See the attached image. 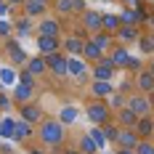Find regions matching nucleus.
<instances>
[{
  "mask_svg": "<svg viewBox=\"0 0 154 154\" xmlns=\"http://www.w3.org/2000/svg\"><path fill=\"white\" fill-rule=\"evenodd\" d=\"M149 75H152V77H154V61H152V64H149Z\"/></svg>",
  "mask_w": 154,
  "mask_h": 154,
  "instance_id": "8fccbe9b",
  "label": "nucleus"
},
{
  "mask_svg": "<svg viewBox=\"0 0 154 154\" xmlns=\"http://www.w3.org/2000/svg\"><path fill=\"white\" fill-rule=\"evenodd\" d=\"M56 16H69V14H82L85 3L82 0H56Z\"/></svg>",
  "mask_w": 154,
  "mask_h": 154,
  "instance_id": "ddd939ff",
  "label": "nucleus"
},
{
  "mask_svg": "<svg viewBox=\"0 0 154 154\" xmlns=\"http://www.w3.org/2000/svg\"><path fill=\"white\" fill-rule=\"evenodd\" d=\"M101 130H104V136H106V143H114V141H117V133H120V125L114 122V120H109L106 125H101Z\"/></svg>",
  "mask_w": 154,
  "mask_h": 154,
  "instance_id": "72a5a7b5",
  "label": "nucleus"
},
{
  "mask_svg": "<svg viewBox=\"0 0 154 154\" xmlns=\"http://www.w3.org/2000/svg\"><path fill=\"white\" fill-rule=\"evenodd\" d=\"M138 141H141V138L136 136V130H133V128H120L114 146H117V149H136V146H138Z\"/></svg>",
  "mask_w": 154,
  "mask_h": 154,
  "instance_id": "9b49d317",
  "label": "nucleus"
},
{
  "mask_svg": "<svg viewBox=\"0 0 154 154\" xmlns=\"http://www.w3.org/2000/svg\"><path fill=\"white\" fill-rule=\"evenodd\" d=\"M152 101H154V93H152Z\"/></svg>",
  "mask_w": 154,
  "mask_h": 154,
  "instance_id": "864d4df0",
  "label": "nucleus"
},
{
  "mask_svg": "<svg viewBox=\"0 0 154 154\" xmlns=\"http://www.w3.org/2000/svg\"><path fill=\"white\" fill-rule=\"evenodd\" d=\"M35 88L32 85H24V82H16V88L11 91V101H16V104H29V101H35Z\"/></svg>",
  "mask_w": 154,
  "mask_h": 154,
  "instance_id": "4468645a",
  "label": "nucleus"
},
{
  "mask_svg": "<svg viewBox=\"0 0 154 154\" xmlns=\"http://www.w3.org/2000/svg\"><path fill=\"white\" fill-rule=\"evenodd\" d=\"M77 149L82 154H98V146H96V141H93L88 133H82V136L77 138Z\"/></svg>",
  "mask_w": 154,
  "mask_h": 154,
  "instance_id": "c85d7f7f",
  "label": "nucleus"
},
{
  "mask_svg": "<svg viewBox=\"0 0 154 154\" xmlns=\"http://www.w3.org/2000/svg\"><path fill=\"white\" fill-rule=\"evenodd\" d=\"M0 3H3V0H0Z\"/></svg>",
  "mask_w": 154,
  "mask_h": 154,
  "instance_id": "5fc2aeb1",
  "label": "nucleus"
},
{
  "mask_svg": "<svg viewBox=\"0 0 154 154\" xmlns=\"http://www.w3.org/2000/svg\"><path fill=\"white\" fill-rule=\"evenodd\" d=\"M0 109H5V112L11 109V96H5V91H3V88H0Z\"/></svg>",
  "mask_w": 154,
  "mask_h": 154,
  "instance_id": "a19ab883",
  "label": "nucleus"
},
{
  "mask_svg": "<svg viewBox=\"0 0 154 154\" xmlns=\"http://www.w3.org/2000/svg\"><path fill=\"white\" fill-rule=\"evenodd\" d=\"M91 75H93V80H104V82H112V80H114V75H117V66L112 64V59H109V56H104V59H98V61L93 64Z\"/></svg>",
  "mask_w": 154,
  "mask_h": 154,
  "instance_id": "39448f33",
  "label": "nucleus"
},
{
  "mask_svg": "<svg viewBox=\"0 0 154 154\" xmlns=\"http://www.w3.org/2000/svg\"><path fill=\"white\" fill-rule=\"evenodd\" d=\"M21 8H24V16H27V19H43L45 11H48V5L40 3V0H27Z\"/></svg>",
  "mask_w": 154,
  "mask_h": 154,
  "instance_id": "412c9836",
  "label": "nucleus"
},
{
  "mask_svg": "<svg viewBox=\"0 0 154 154\" xmlns=\"http://www.w3.org/2000/svg\"><path fill=\"white\" fill-rule=\"evenodd\" d=\"M106 56L112 59V64H114V66H117V72H120V69H125V66H128L130 51H128V45H114V48L106 53Z\"/></svg>",
  "mask_w": 154,
  "mask_h": 154,
  "instance_id": "a211bd4d",
  "label": "nucleus"
},
{
  "mask_svg": "<svg viewBox=\"0 0 154 154\" xmlns=\"http://www.w3.org/2000/svg\"><path fill=\"white\" fill-rule=\"evenodd\" d=\"M152 120H154V106H152Z\"/></svg>",
  "mask_w": 154,
  "mask_h": 154,
  "instance_id": "603ef678",
  "label": "nucleus"
},
{
  "mask_svg": "<svg viewBox=\"0 0 154 154\" xmlns=\"http://www.w3.org/2000/svg\"><path fill=\"white\" fill-rule=\"evenodd\" d=\"M61 154H82V152H80L77 146H64V152H61Z\"/></svg>",
  "mask_w": 154,
  "mask_h": 154,
  "instance_id": "c03bdc74",
  "label": "nucleus"
},
{
  "mask_svg": "<svg viewBox=\"0 0 154 154\" xmlns=\"http://www.w3.org/2000/svg\"><path fill=\"white\" fill-rule=\"evenodd\" d=\"M40 3H45V5H51V0H40Z\"/></svg>",
  "mask_w": 154,
  "mask_h": 154,
  "instance_id": "3c124183",
  "label": "nucleus"
},
{
  "mask_svg": "<svg viewBox=\"0 0 154 154\" xmlns=\"http://www.w3.org/2000/svg\"><path fill=\"white\" fill-rule=\"evenodd\" d=\"M114 154H136V149H117Z\"/></svg>",
  "mask_w": 154,
  "mask_h": 154,
  "instance_id": "de8ad7c7",
  "label": "nucleus"
},
{
  "mask_svg": "<svg viewBox=\"0 0 154 154\" xmlns=\"http://www.w3.org/2000/svg\"><path fill=\"white\" fill-rule=\"evenodd\" d=\"M85 112H88V120L93 125H106L109 120H114V112L109 109L106 101H98V98H91L85 104Z\"/></svg>",
  "mask_w": 154,
  "mask_h": 154,
  "instance_id": "f03ea898",
  "label": "nucleus"
},
{
  "mask_svg": "<svg viewBox=\"0 0 154 154\" xmlns=\"http://www.w3.org/2000/svg\"><path fill=\"white\" fill-rule=\"evenodd\" d=\"M88 35H66L61 40V48L66 56H82V48H85Z\"/></svg>",
  "mask_w": 154,
  "mask_h": 154,
  "instance_id": "1a4fd4ad",
  "label": "nucleus"
},
{
  "mask_svg": "<svg viewBox=\"0 0 154 154\" xmlns=\"http://www.w3.org/2000/svg\"><path fill=\"white\" fill-rule=\"evenodd\" d=\"M29 32H32V19H27V16L19 19V21L14 24V35H16V37H27Z\"/></svg>",
  "mask_w": 154,
  "mask_h": 154,
  "instance_id": "473e14b6",
  "label": "nucleus"
},
{
  "mask_svg": "<svg viewBox=\"0 0 154 154\" xmlns=\"http://www.w3.org/2000/svg\"><path fill=\"white\" fill-rule=\"evenodd\" d=\"M117 91L112 82H104V80H93L91 82V98H98V101H106L112 93Z\"/></svg>",
  "mask_w": 154,
  "mask_h": 154,
  "instance_id": "dca6fc26",
  "label": "nucleus"
},
{
  "mask_svg": "<svg viewBox=\"0 0 154 154\" xmlns=\"http://www.w3.org/2000/svg\"><path fill=\"white\" fill-rule=\"evenodd\" d=\"M88 136H91L93 141H96V146H98V152L106 146V136H104V130H101V125H93L91 130H88Z\"/></svg>",
  "mask_w": 154,
  "mask_h": 154,
  "instance_id": "c9c22d12",
  "label": "nucleus"
},
{
  "mask_svg": "<svg viewBox=\"0 0 154 154\" xmlns=\"http://www.w3.org/2000/svg\"><path fill=\"white\" fill-rule=\"evenodd\" d=\"M146 24H149V29H152V35H154V11H152V16H149V21H146Z\"/></svg>",
  "mask_w": 154,
  "mask_h": 154,
  "instance_id": "09e8293b",
  "label": "nucleus"
},
{
  "mask_svg": "<svg viewBox=\"0 0 154 154\" xmlns=\"http://www.w3.org/2000/svg\"><path fill=\"white\" fill-rule=\"evenodd\" d=\"M61 51V37H40L37 35V56H53V53H59Z\"/></svg>",
  "mask_w": 154,
  "mask_h": 154,
  "instance_id": "9d476101",
  "label": "nucleus"
},
{
  "mask_svg": "<svg viewBox=\"0 0 154 154\" xmlns=\"http://www.w3.org/2000/svg\"><path fill=\"white\" fill-rule=\"evenodd\" d=\"M106 104H109V109H112V112H120V109H125V104H128V93L114 91V93L106 98Z\"/></svg>",
  "mask_w": 154,
  "mask_h": 154,
  "instance_id": "c756f323",
  "label": "nucleus"
},
{
  "mask_svg": "<svg viewBox=\"0 0 154 154\" xmlns=\"http://www.w3.org/2000/svg\"><path fill=\"white\" fill-rule=\"evenodd\" d=\"M16 82H24V85H32V88H37V77H32L27 69H21V72H19V80H16Z\"/></svg>",
  "mask_w": 154,
  "mask_h": 154,
  "instance_id": "ea45409f",
  "label": "nucleus"
},
{
  "mask_svg": "<svg viewBox=\"0 0 154 154\" xmlns=\"http://www.w3.org/2000/svg\"><path fill=\"white\" fill-rule=\"evenodd\" d=\"M56 120H59L64 128H66V125H72V122L77 120V109H75V106H64V109H61V114H59Z\"/></svg>",
  "mask_w": 154,
  "mask_h": 154,
  "instance_id": "f704fd0d",
  "label": "nucleus"
},
{
  "mask_svg": "<svg viewBox=\"0 0 154 154\" xmlns=\"http://www.w3.org/2000/svg\"><path fill=\"white\" fill-rule=\"evenodd\" d=\"M35 136L37 141L43 143V146H53V149H59L64 141H66V128H64L56 117H43L37 128H35Z\"/></svg>",
  "mask_w": 154,
  "mask_h": 154,
  "instance_id": "f257e3e1",
  "label": "nucleus"
},
{
  "mask_svg": "<svg viewBox=\"0 0 154 154\" xmlns=\"http://www.w3.org/2000/svg\"><path fill=\"white\" fill-rule=\"evenodd\" d=\"M141 37V29L138 27H128V24H122L120 29L114 32V40H117V45H128V43H136Z\"/></svg>",
  "mask_w": 154,
  "mask_h": 154,
  "instance_id": "2eb2a0df",
  "label": "nucleus"
},
{
  "mask_svg": "<svg viewBox=\"0 0 154 154\" xmlns=\"http://www.w3.org/2000/svg\"><path fill=\"white\" fill-rule=\"evenodd\" d=\"M85 72H88V61L82 56H66V75L85 77Z\"/></svg>",
  "mask_w": 154,
  "mask_h": 154,
  "instance_id": "6ab92c4d",
  "label": "nucleus"
},
{
  "mask_svg": "<svg viewBox=\"0 0 154 154\" xmlns=\"http://www.w3.org/2000/svg\"><path fill=\"white\" fill-rule=\"evenodd\" d=\"M16 77H14V72H11V69H5V72H3V82H14Z\"/></svg>",
  "mask_w": 154,
  "mask_h": 154,
  "instance_id": "37998d69",
  "label": "nucleus"
},
{
  "mask_svg": "<svg viewBox=\"0 0 154 154\" xmlns=\"http://www.w3.org/2000/svg\"><path fill=\"white\" fill-rule=\"evenodd\" d=\"M101 27H104V32L114 35V32L122 27V21H120V16H114V14H104L101 16Z\"/></svg>",
  "mask_w": 154,
  "mask_h": 154,
  "instance_id": "cd10ccee",
  "label": "nucleus"
},
{
  "mask_svg": "<svg viewBox=\"0 0 154 154\" xmlns=\"http://www.w3.org/2000/svg\"><path fill=\"white\" fill-rule=\"evenodd\" d=\"M125 106L130 109V112H136V117H152L154 101H152V96H143V93H130Z\"/></svg>",
  "mask_w": 154,
  "mask_h": 154,
  "instance_id": "7ed1b4c3",
  "label": "nucleus"
},
{
  "mask_svg": "<svg viewBox=\"0 0 154 154\" xmlns=\"http://www.w3.org/2000/svg\"><path fill=\"white\" fill-rule=\"evenodd\" d=\"M5 3H8V5H11V8H21V5H24V3H27V0H5Z\"/></svg>",
  "mask_w": 154,
  "mask_h": 154,
  "instance_id": "a18cd8bd",
  "label": "nucleus"
},
{
  "mask_svg": "<svg viewBox=\"0 0 154 154\" xmlns=\"http://www.w3.org/2000/svg\"><path fill=\"white\" fill-rule=\"evenodd\" d=\"M48 64V72L51 75H56V77H66V53H53V56H48L45 59Z\"/></svg>",
  "mask_w": 154,
  "mask_h": 154,
  "instance_id": "f8f14e48",
  "label": "nucleus"
},
{
  "mask_svg": "<svg viewBox=\"0 0 154 154\" xmlns=\"http://www.w3.org/2000/svg\"><path fill=\"white\" fill-rule=\"evenodd\" d=\"M11 35H14V24H11V21H5V19H0V40L5 43Z\"/></svg>",
  "mask_w": 154,
  "mask_h": 154,
  "instance_id": "e433bc0d",
  "label": "nucleus"
},
{
  "mask_svg": "<svg viewBox=\"0 0 154 154\" xmlns=\"http://www.w3.org/2000/svg\"><path fill=\"white\" fill-rule=\"evenodd\" d=\"M120 21H122V24H128V27H138V24H141V19H138V14H136V8H122Z\"/></svg>",
  "mask_w": 154,
  "mask_h": 154,
  "instance_id": "2f4dec72",
  "label": "nucleus"
},
{
  "mask_svg": "<svg viewBox=\"0 0 154 154\" xmlns=\"http://www.w3.org/2000/svg\"><path fill=\"white\" fill-rule=\"evenodd\" d=\"M35 138V125L24 122V120H16V130H14V141H32Z\"/></svg>",
  "mask_w": 154,
  "mask_h": 154,
  "instance_id": "5701e85b",
  "label": "nucleus"
},
{
  "mask_svg": "<svg viewBox=\"0 0 154 154\" xmlns=\"http://www.w3.org/2000/svg\"><path fill=\"white\" fill-rule=\"evenodd\" d=\"M45 114H43V109L37 106L35 101H29V104H21V120L24 122H29V125H37L40 120H43Z\"/></svg>",
  "mask_w": 154,
  "mask_h": 154,
  "instance_id": "f3484780",
  "label": "nucleus"
},
{
  "mask_svg": "<svg viewBox=\"0 0 154 154\" xmlns=\"http://www.w3.org/2000/svg\"><path fill=\"white\" fill-rule=\"evenodd\" d=\"M21 69H27L32 77H43V75L48 72V64H45V59H43V56H32V59L24 64Z\"/></svg>",
  "mask_w": 154,
  "mask_h": 154,
  "instance_id": "4be33fe9",
  "label": "nucleus"
},
{
  "mask_svg": "<svg viewBox=\"0 0 154 154\" xmlns=\"http://www.w3.org/2000/svg\"><path fill=\"white\" fill-rule=\"evenodd\" d=\"M136 154H154V143H152V138L138 141V146H136Z\"/></svg>",
  "mask_w": 154,
  "mask_h": 154,
  "instance_id": "4c0bfd02",
  "label": "nucleus"
},
{
  "mask_svg": "<svg viewBox=\"0 0 154 154\" xmlns=\"http://www.w3.org/2000/svg\"><path fill=\"white\" fill-rule=\"evenodd\" d=\"M133 93H143V96L154 93V77L149 75V69H141L138 75H133Z\"/></svg>",
  "mask_w": 154,
  "mask_h": 154,
  "instance_id": "6e6552de",
  "label": "nucleus"
},
{
  "mask_svg": "<svg viewBox=\"0 0 154 154\" xmlns=\"http://www.w3.org/2000/svg\"><path fill=\"white\" fill-rule=\"evenodd\" d=\"M122 3H125V8H138L143 0H122Z\"/></svg>",
  "mask_w": 154,
  "mask_h": 154,
  "instance_id": "79ce46f5",
  "label": "nucleus"
},
{
  "mask_svg": "<svg viewBox=\"0 0 154 154\" xmlns=\"http://www.w3.org/2000/svg\"><path fill=\"white\" fill-rule=\"evenodd\" d=\"M14 130H16L14 117H3L0 120V138H14Z\"/></svg>",
  "mask_w": 154,
  "mask_h": 154,
  "instance_id": "7c9ffc66",
  "label": "nucleus"
},
{
  "mask_svg": "<svg viewBox=\"0 0 154 154\" xmlns=\"http://www.w3.org/2000/svg\"><path fill=\"white\" fill-rule=\"evenodd\" d=\"M112 154H114V152H112Z\"/></svg>",
  "mask_w": 154,
  "mask_h": 154,
  "instance_id": "6e6d98bb",
  "label": "nucleus"
},
{
  "mask_svg": "<svg viewBox=\"0 0 154 154\" xmlns=\"http://www.w3.org/2000/svg\"><path fill=\"white\" fill-rule=\"evenodd\" d=\"M136 112H130V109L125 106V109H120V112H114V122L120 125V128H133L136 125Z\"/></svg>",
  "mask_w": 154,
  "mask_h": 154,
  "instance_id": "393cba45",
  "label": "nucleus"
},
{
  "mask_svg": "<svg viewBox=\"0 0 154 154\" xmlns=\"http://www.w3.org/2000/svg\"><path fill=\"white\" fill-rule=\"evenodd\" d=\"M101 16L98 11H82L80 14V24L85 27V35L91 37V35H96V32H104V27H101Z\"/></svg>",
  "mask_w": 154,
  "mask_h": 154,
  "instance_id": "0eeeda50",
  "label": "nucleus"
},
{
  "mask_svg": "<svg viewBox=\"0 0 154 154\" xmlns=\"http://www.w3.org/2000/svg\"><path fill=\"white\" fill-rule=\"evenodd\" d=\"M125 69H128V72H133V75H138L141 69H146V66H143V61H141V59L130 56V59H128V66H125Z\"/></svg>",
  "mask_w": 154,
  "mask_h": 154,
  "instance_id": "58836bf2",
  "label": "nucleus"
},
{
  "mask_svg": "<svg viewBox=\"0 0 154 154\" xmlns=\"http://www.w3.org/2000/svg\"><path fill=\"white\" fill-rule=\"evenodd\" d=\"M3 53H5V59H8V64H11V66H24V64L29 61L27 51L19 45L14 37H8V40H5V48H3Z\"/></svg>",
  "mask_w": 154,
  "mask_h": 154,
  "instance_id": "20e7f679",
  "label": "nucleus"
},
{
  "mask_svg": "<svg viewBox=\"0 0 154 154\" xmlns=\"http://www.w3.org/2000/svg\"><path fill=\"white\" fill-rule=\"evenodd\" d=\"M82 59H85V61H93V64H96L98 59H104V51L96 45L93 40H85V48H82Z\"/></svg>",
  "mask_w": 154,
  "mask_h": 154,
  "instance_id": "a878e982",
  "label": "nucleus"
},
{
  "mask_svg": "<svg viewBox=\"0 0 154 154\" xmlns=\"http://www.w3.org/2000/svg\"><path fill=\"white\" fill-rule=\"evenodd\" d=\"M88 40H93L96 45H98L101 51H104V53H109L112 48L117 45V40H114V35H109V32H96V35H91V37H88Z\"/></svg>",
  "mask_w": 154,
  "mask_h": 154,
  "instance_id": "b1692460",
  "label": "nucleus"
},
{
  "mask_svg": "<svg viewBox=\"0 0 154 154\" xmlns=\"http://www.w3.org/2000/svg\"><path fill=\"white\" fill-rule=\"evenodd\" d=\"M29 154H45V152H43V146H32Z\"/></svg>",
  "mask_w": 154,
  "mask_h": 154,
  "instance_id": "49530a36",
  "label": "nucleus"
},
{
  "mask_svg": "<svg viewBox=\"0 0 154 154\" xmlns=\"http://www.w3.org/2000/svg\"><path fill=\"white\" fill-rule=\"evenodd\" d=\"M40 37H61V16H43L37 21Z\"/></svg>",
  "mask_w": 154,
  "mask_h": 154,
  "instance_id": "423d86ee",
  "label": "nucleus"
},
{
  "mask_svg": "<svg viewBox=\"0 0 154 154\" xmlns=\"http://www.w3.org/2000/svg\"><path fill=\"white\" fill-rule=\"evenodd\" d=\"M136 45H138L141 56H154V35H143V32H141V37L136 40Z\"/></svg>",
  "mask_w": 154,
  "mask_h": 154,
  "instance_id": "bb28decb",
  "label": "nucleus"
},
{
  "mask_svg": "<svg viewBox=\"0 0 154 154\" xmlns=\"http://www.w3.org/2000/svg\"><path fill=\"white\" fill-rule=\"evenodd\" d=\"M133 130H136V136H138L141 141L152 138V136H154V120H152V117H138L136 125H133Z\"/></svg>",
  "mask_w": 154,
  "mask_h": 154,
  "instance_id": "aec40b11",
  "label": "nucleus"
}]
</instances>
